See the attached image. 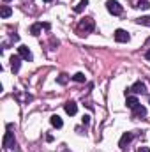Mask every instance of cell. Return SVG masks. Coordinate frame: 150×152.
Segmentation results:
<instances>
[{"instance_id":"ac0fdd59","label":"cell","mask_w":150,"mask_h":152,"mask_svg":"<svg viewBox=\"0 0 150 152\" xmlns=\"http://www.w3.org/2000/svg\"><path fill=\"white\" fill-rule=\"evenodd\" d=\"M87 5H88V0H81V2H79V4L74 7V11H76V12H81V11L87 7Z\"/></svg>"},{"instance_id":"d4e9b609","label":"cell","mask_w":150,"mask_h":152,"mask_svg":"<svg viewBox=\"0 0 150 152\" xmlns=\"http://www.w3.org/2000/svg\"><path fill=\"white\" fill-rule=\"evenodd\" d=\"M149 101H150V97H149Z\"/></svg>"},{"instance_id":"603a6c76","label":"cell","mask_w":150,"mask_h":152,"mask_svg":"<svg viewBox=\"0 0 150 152\" xmlns=\"http://www.w3.org/2000/svg\"><path fill=\"white\" fill-rule=\"evenodd\" d=\"M42 2H51V0H42Z\"/></svg>"},{"instance_id":"44dd1931","label":"cell","mask_w":150,"mask_h":152,"mask_svg":"<svg viewBox=\"0 0 150 152\" xmlns=\"http://www.w3.org/2000/svg\"><path fill=\"white\" fill-rule=\"evenodd\" d=\"M138 152H150V149H149V147H140Z\"/></svg>"},{"instance_id":"3957f363","label":"cell","mask_w":150,"mask_h":152,"mask_svg":"<svg viewBox=\"0 0 150 152\" xmlns=\"http://www.w3.org/2000/svg\"><path fill=\"white\" fill-rule=\"evenodd\" d=\"M4 147L5 149H16V138H14V133H11V129L5 133V136H4Z\"/></svg>"},{"instance_id":"8992f818","label":"cell","mask_w":150,"mask_h":152,"mask_svg":"<svg viewBox=\"0 0 150 152\" xmlns=\"http://www.w3.org/2000/svg\"><path fill=\"white\" fill-rule=\"evenodd\" d=\"M129 39H131V36H129L125 30H122V28L115 30V41H117V42H127Z\"/></svg>"},{"instance_id":"2e32d148","label":"cell","mask_w":150,"mask_h":152,"mask_svg":"<svg viewBox=\"0 0 150 152\" xmlns=\"http://www.w3.org/2000/svg\"><path fill=\"white\" fill-rule=\"evenodd\" d=\"M67 81H69V76L67 75H58L57 76V83H58V85H67Z\"/></svg>"},{"instance_id":"ffe728a7","label":"cell","mask_w":150,"mask_h":152,"mask_svg":"<svg viewBox=\"0 0 150 152\" xmlns=\"http://www.w3.org/2000/svg\"><path fill=\"white\" fill-rule=\"evenodd\" d=\"M81 120H83V124H85V126H88V124H90V115H83V118H81Z\"/></svg>"},{"instance_id":"4fadbf2b","label":"cell","mask_w":150,"mask_h":152,"mask_svg":"<svg viewBox=\"0 0 150 152\" xmlns=\"http://www.w3.org/2000/svg\"><path fill=\"white\" fill-rule=\"evenodd\" d=\"M42 28H44V23H34V25L30 27V34H32V36H39Z\"/></svg>"},{"instance_id":"9a60e30c","label":"cell","mask_w":150,"mask_h":152,"mask_svg":"<svg viewBox=\"0 0 150 152\" xmlns=\"http://www.w3.org/2000/svg\"><path fill=\"white\" fill-rule=\"evenodd\" d=\"M136 7H138V9L147 11V9H150V2H149V0H140V2L136 4Z\"/></svg>"},{"instance_id":"5bb4252c","label":"cell","mask_w":150,"mask_h":152,"mask_svg":"<svg viewBox=\"0 0 150 152\" xmlns=\"http://www.w3.org/2000/svg\"><path fill=\"white\" fill-rule=\"evenodd\" d=\"M12 14V9L9 7V5H2V11H0V16L2 18H9Z\"/></svg>"},{"instance_id":"8fae6325","label":"cell","mask_w":150,"mask_h":152,"mask_svg":"<svg viewBox=\"0 0 150 152\" xmlns=\"http://www.w3.org/2000/svg\"><path fill=\"white\" fill-rule=\"evenodd\" d=\"M125 104H127V106L133 110L134 106H138V104H140V101H138V97H136V96H127V99H125Z\"/></svg>"},{"instance_id":"d6986e66","label":"cell","mask_w":150,"mask_h":152,"mask_svg":"<svg viewBox=\"0 0 150 152\" xmlns=\"http://www.w3.org/2000/svg\"><path fill=\"white\" fill-rule=\"evenodd\" d=\"M74 81H78V83H85V75L83 73H76L74 76H71Z\"/></svg>"},{"instance_id":"7402d4cb","label":"cell","mask_w":150,"mask_h":152,"mask_svg":"<svg viewBox=\"0 0 150 152\" xmlns=\"http://www.w3.org/2000/svg\"><path fill=\"white\" fill-rule=\"evenodd\" d=\"M145 58H147V60H150V50L147 51V53H145Z\"/></svg>"},{"instance_id":"7a4b0ae2","label":"cell","mask_w":150,"mask_h":152,"mask_svg":"<svg viewBox=\"0 0 150 152\" xmlns=\"http://www.w3.org/2000/svg\"><path fill=\"white\" fill-rule=\"evenodd\" d=\"M106 9H108V12L110 14H113V16H120L122 14V5L118 4V2H115V0H108L106 2Z\"/></svg>"},{"instance_id":"7c38bea8","label":"cell","mask_w":150,"mask_h":152,"mask_svg":"<svg viewBox=\"0 0 150 152\" xmlns=\"http://www.w3.org/2000/svg\"><path fill=\"white\" fill-rule=\"evenodd\" d=\"M50 122H51V126H53V127H57V129H60V127L64 126V122H62V118H60L58 115H53V117L50 118Z\"/></svg>"},{"instance_id":"52a82bcc","label":"cell","mask_w":150,"mask_h":152,"mask_svg":"<svg viewBox=\"0 0 150 152\" xmlns=\"http://www.w3.org/2000/svg\"><path fill=\"white\" fill-rule=\"evenodd\" d=\"M64 110H66V113H67V115H71V117H73V115L78 113V104H76L74 101H67V103L64 104Z\"/></svg>"},{"instance_id":"5b68a950","label":"cell","mask_w":150,"mask_h":152,"mask_svg":"<svg viewBox=\"0 0 150 152\" xmlns=\"http://www.w3.org/2000/svg\"><path fill=\"white\" fill-rule=\"evenodd\" d=\"M145 90H147V87H145V83L143 81H136L129 90H125V94L127 92H134V94H145Z\"/></svg>"},{"instance_id":"6da1fadb","label":"cell","mask_w":150,"mask_h":152,"mask_svg":"<svg viewBox=\"0 0 150 152\" xmlns=\"http://www.w3.org/2000/svg\"><path fill=\"white\" fill-rule=\"evenodd\" d=\"M95 28V23L92 18H83L79 23H78V34L79 36H87L88 32H92Z\"/></svg>"},{"instance_id":"ba28073f","label":"cell","mask_w":150,"mask_h":152,"mask_svg":"<svg viewBox=\"0 0 150 152\" xmlns=\"http://www.w3.org/2000/svg\"><path fill=\"white\" fill-rule=\"evenodd\" d=\"M20 66H21V57L20 55H12L11 57V69H12V73H18Z\"/></svg>"},{"instance_id":"277c9868","label":"cell","mask_w":150,"mask_h":152,"mask_svg":"<svg viewBox=\"0 0 150 152\" xmlns=\"http://www.w3.org/2000/svg\"><path fill=\"white\" fill-rule=\"evenodd\" d=\"M18 55H20V57H21L23 60H28V62H30V60L34 58L32 51H30V50H28V46H25V44H21V46L18 48Z\"/></svg>"},{"instance_id":"9c48e42d","label":"cell","mask_w":150,"mask_h":152,"mask_svg":"<svg viewBox=\"0 0 150 152\" xmlns=\"http://www.w3.org/2000/svg\"><path fill=\"white\" fill-rule=\"evenodd\" d=\"M145 115H147V108L145 106L138 104V106L133 108V118H140V117H145Z\"/></svg>"},{"instance_id":"e0dca14e","label":"cell","mask_w":150,"mask_h":152,"mask_svg":"<svg viewBox=\"0 0 150 152\" xmlns=\"http://www.w3.org/2000/svg\"><path fill=\"white\" fill-rule=\"evenodd\" d=\"M140 25H145V27H150V16H141V18H138L136 20Z\"/></svg>"},{"instance_id":"cb8c5ba5","label":"cell","mask_w":150,"mask_h":152,"mask_svg":"<svg viewBox=\"0 0 150 152\" xmlns=\"http://www.w3.org/2000/svg\"><path fill=\"white\" fill-rule=\"evenodd\" d=\"M4 2H11V0H4Z\"/></svg>"},{"instance_id":"30bf717a","label":"cell","mask_w":150,"mask_h":152,"mask_svg":"<svg viewBox=\"0 0 150 152\" xmlns=\"http://www.w3.org/2000/svg\"><path fill=\"white\" fill-rule=\"evenodd\" d=\"M133 138H134V133H124V134H122V138H120V143H118V145H120L122 149H125V145H127V143H131V140H133Z\"/></svg>"}]
</instances>
